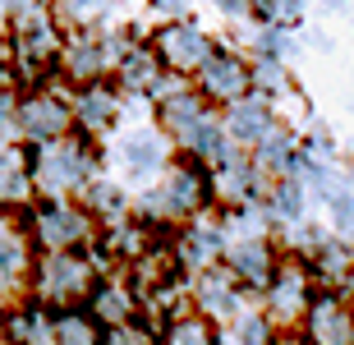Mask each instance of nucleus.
Instances as JSON below:
<instances>
[{
    "label": "nucleus",
    "mask_w": 354,
    "mask_h": 345,
    "mask_svg": "<svg viewBox=\"0 0 354 345\" xmlns=\"http://www.w3.org/2000/svg\"><path fill=\"white\" fill-rule=\"evenodd\" d=\"M88 175V161H83L79 147H55L51 157H41V185L46 189H69Z\"/></svg>",
    "instance_id": "f257e3e1"
},
{
    "label": "nucleus",
    "mask_w": 354,
    "mask_h": 345,
    "mask_svg": "<svg viewBox=\"0 0 354 345\" xmlns=\"http://www.w3.org/2000/svg\"><path fill=\"white\" fill-rule=\"evenodd\" d=\"M308 332H313L317 345H354V318L341 304L327 299V304L313 308V327H308Z\"/></svg>",
    "instance_id": "f03ea898"
},
{
    "label": "nucleus",
    "mask_w": 354,
    "mask_h": 345,
    "mask_svg": "<svg viewBox=\"0 0 354 345\" xmlns=\"http://www.w3.org/2000/svg\"><path fill=\"white\" fill-rule=\"evenodd\" d=\"M161 55H166L171 65L189 69V65H198V60H207V41H203L198 28H166V32H161Z\"/></svg>",
    "instance_id": "7ed1b4c3"
},
{
    "label": "nucleus",
    "mask_w": 354,
    "mask_h": 345,
    "mask_svg": "<svg viewBox=\"0 0 354 345\" xmlns=\"http://www.w3.org/2000/svg\"><path fill=\"white\" fill-rule=\"evenodd\" d=\"M24 129L32 138H55V133L65 129V106H55V102H32L24 106Z\"/></svg>",
    "instance_id": "20e7f679"
},
{
    "label": "nucleus",
    "mask_w": 354,
    "mask_h": 345,
    "mask_svg": "<svg viewBox=\"0 0 354 345\" xmlns=\"http://www.w3.org/2000/svg\"><path fill=\"white\" fill-rule=\"evenodd\" d=\"M239 88H244V69H239L230 55L207 60V93L212 97H239Z\"/></svg>",
    "instance_id": "39448f33"
},
{
    "label": "nucleus",
    "mask_w": 354,
    "mask_h": 345,
    "mask_svg": "<svg viewBox=\"0 0 354 345\" xmlns=\"http://www.w3.org/2000/svg\"><path fill=\"white\" fill-rule=\"evenodd\" d=\"M161 194H166V198H157L152 207H161V212H189V207L198 203V180L194 175H175Z\"/></svg>",
    "instance_id": "423d86ee"
},
{
    "label": "nucleus",
    "mask_w": 354,
    "mask_h": 345,
    "mask_svg": "<svg viewBox=\"0 0 354 345\" xmlns=\"http://www.w3.org/2000/svg\"><path fill=\"white\" fill-rule=\"evenodd\" d=\"M120 152H124V161H129L133 171H152V166L161 161V143L152 138V133H129Z\"/></svg>",
    "instance_id": "0eeeda50"
},
{
    "label": "nucleus",
    "mask_w": 354,
    "mask_h": 345,
    "mask_svg": "<svg viewBox=\"0 0 354 345\" xmlns=\"http://www.w3.org/2000/svg\"><path fill=\"white\" fill-rule=\"evenodd\" d=\"M83 221L65 207H51V212H41V235L51 239V244H69V239H79Z\"/></svg>",
    "instance_id": "6e6552de"
},
{
    "label": "nucleus",
    "mask_w": 354,
    "mask_h": 345,
    "mask_svg": "<svg viewBox=\"0 0 354 345\" xmlns=\"http://www.w3.org/2000/svg\"><path fill=\"white\" fill-rule=\"evenodd\" d=\"M41 286H46L51 295H69V290H79V286H83V267H79V263H69V258H55V263L46 267Z\"/></svg>",
    "instance_id": "1a4fd4ad"
},
{
    "label": "nucleus",
    "mask_w": 354,
    "mask_h": 345,
    "mask_svg": "<svg viewBox=\"0 0 354 345\" xmlns=\"http://www.w3.org/2000/svg\"><path fill=\"white\" fill-rule=\"evenodd\" d=\"M263 129H267V111L258 102H239L235 115H230V133L235 138H263Z\"/></svg>",
    "instance_id": "9d476101"
},
{
    "label": "nucleus",
    "mask_w": 354,
    "mask_h": 345,
    "mask_svg": "<svg viewBox=\"0 0 354 345\" xmlns=\"http://www.w3.org/2000/svg\"><path fill=\"white\" fill-rule=\"evenodd\" d=\"M24 161H19V152H0V198H24Z\"/></svg>",
    "instance_id": "9b49d317"
},
{
    "label": "nucleus",
    "mask_w": 354,
    "mask_h": 345,
    "mask_svg": "<svg viewBox=\"0 0 354 345\" xmlns=\"http://www.w3.org/2000/svg\"><path fill=\"white\" fill-rule=\"evenodd\" d=\"M46 51H51V28H46V24H28V32H24V60H41Z\"/></svg>",
    "instance_id": "f8f14e48"
},
{
    "label": "nucleus",
    "mask_w": 354,
    "mask_h": 345,
    "mask_svg": "<svg viewBox=\"0 0 354 345\" xmlns=\"http://www.w3.org/2000/svg\"><path fill=\"white\" fill-rule=\"evenodd\" d=\"M235 267L244 272V277H267V253L258 249V244H239L235 249Z\"/></svg>",
    "instance_id": "ddd939ff"
},
{
    "label": "nucleus",
    "mask_w": 354,
    "mask_h": 345,
    "mask_svg": "<svg viewBox=\"0 0 354 345\" xmlns=\"http://www.w3.org/2000/svg\"><path fill=\"white\" fill-rule=\"evenodd\" d=\"M299 304H304V277H295V272H290V277L276 286V308H281V313H290V308H299Z\"/></svg>",
    "instance_id": "4468645a"
},
{
    "label": "nucleus",
    "mask_w": 354,
    "mask_h": 345,
    "mask_svg": "<svg viewBox=\"0 0 354 345\" xmlns=\"http://www.w3.org/2000/svg\"><path fill=\"white\" fill-rule=\"evenodd\" d=\"M24 267V244L14 239V230L0 226V272H19Z\"/></svg>",
    "instance_id": "2eb2a0df"
},
{
    "label": "nucleus",
    "mask_w": 354,
    "mask_h": 345,
    "mask_svg": "<svg viewBox=\"0 0 354 345\" xmlns=\"http://www.w3.org/2000/svg\"><path fill=\"white\" fill-rule=\"evenodd\" d=\"M79 115L88 120V124H102V120H111V93H88L79 102Z\"/></svg>",
    "instance_id": "dca6fc26"
},
{
    "label": "nucleus",
    "mask_w": 354,
    "mask_h": 345,
    "mask_svg": "<svg viewBox=\"0 0 354 345\" xmlns=\"http://www.w3.org/2000/svg\"><path fill=\"white\" fill-rule=\"evenodd\" d=\"M331 212H336V221H341L345 230H354V194L350 189H336V194H327Z\"/></svg>",
    "instance_id": "f3484780"
},
{
    "label": "nucleus",
    "mask_w": 354,
    "mask_h": 345,
    "mask_svg": "<svg viewBox=\"0 0 354 345\" xmlns=\"http://www.w3.org/2000/svg\"><path fill=\"white\" fill-rule=\"evenodd\" d=\"M60 341H65V345H92L88 322H79V318H65V322H60Z\"/></svg>",
    "instance_id": "a211bd4d"
},
{
    "label": "nucleus",
    "mask_w": 354,
    "mask_h": 345,
    "mask_svg": "<svg viewBox=\"0 0 354 345\" xmlns=\"http://www.w3.org/2000/svg\"><path fill=\"white\" fill-rule=\"evenodd\" d=\"M97 318H124V295L102 290L97 295Z\"/></svg>",
    "instance_id": "6ab92c4d"
},
{
    "label": "nucleus",
    "mask_w": 354,
    "mask_h": 345,
    "mask_svg": "<svg viewBox=\"0 0 354 345\" xmlns=\"http://www.w3.org/2000/svg\"><path fill=\"white\" fill-rule=\"evenodd\" d=\"M124 79H129L133 88H138V83H147V79H152V60H147V55H129V65H124Z\"/></svg>",
    "instance_id": "aec40b11"
},
{
    "label": "nucleus",
    "mask_w": 354,
    "mask_h": 345,
    "mask_svg": "<svg viewBox=\"0 0 354 345\" xmlns=\"http://www.w3.org/2000/svg\"><path fill=\"white\" fill-rule=\"evenodd\" d=\"M276 203H281V212H286V216H299V207H304V189H299V185H286Z\"/></svg>",
    "instance_id": "412c9836"
},
{
    "label": "nucleus",
    "mask_w": 354,
    "mask_h": 345,
    "mask_svg": "<svg viewBox=\"0 0 354 345\" xmlns=\"http://www.w3.org/2000/svg\"><path fill=\"white\" fill-rule=\"evenodd\" d=\"M175 345H207V332L198 322H184V327H175Z\"/></svg>",
    "instance_id": "4be33fe9"
},
{
    "label": "nucleus",
    "mask_w": 354,
    "mask_h": 345,
    "mask_svg": "<svg viewBox=\"0 0 354 345\" xmlns=\"http://www.w3.org/2000/svg\"><path fill=\"white\" fill-rule=\"evenodd\" d=\"M171 120L180 124V129H189V124L198 120V106L194 102H171Z\"/></svg>",
    "instance_id": "5701e85b"
},
{
    "label": "nucleus",
    "mask_w": 354,
    "mask_h": 345,
    "mask_svg": "<svg viewBox=\"0 0 354 345\" xmlns=\"http://www.w3.org/2000/svg\"><path fill=\"white\" fill-rule=\"evenodd\" d=\"M203 299H207V308H212V313H216V308H230V304H235V299H230V290H221L216 281L207 286V295H203Z\"/></svg>",
    "instance_id": "b1692460"
},
{
    "label": "nucleus",
    "mask_w": 354,
    "mask_h": 345,
    "mask_svg": "<svg viewBox=\"0 0 354 345\" xmlns=\"http://www.w3.org/2000/svg\"><path fill=\"white\" fill-rule=\"evenodd\" d=\"M267 341V332H263V322H244V327H239V345H263Z\"/></svg>",
    "instance_id": "393cba45"
},
{
    "label": "nucleus",
    "mask_w": 354,
    "mask_h": 345,
    "mask_svg": "<svg viewBox=\"0 0 354 345\" xmlns=\"http://www.w3.org/2000/svg\"><path fill=\"white\" fill-rule=\"evenodd\" d=\"M69 65L79 69V74H88V69H97V51H88V46H79V51H69Z\"/></svg>",
    "instance_id": "a878e982"
},
{
    "label": "nucleus",
    "mask_w": 354,
    "mask_h": 345,
    "mask_svg": "<svg viewBox=\"0 0 354 345\" xmlns=\"http://www.w3.org/2000/svg\"><path fill=\"white\" fill-rule=\"evenodd\" d=\"M69 10L79 14V19H92L97 10H106V0H69Z\"/></svg>",
    "instance_id": "bb28decb"
},
{
    "label": "nucleus",
    "mask_w": 354,
    "mask_h": 345,
    "mask_svg": "<svg viewBox=\"0 0 354 345\" xmlns=\"http://www.w3.org/2000/svg\"><path fill=\"white\" fill-rule=\"evenodd\" d=\"M263 88H281V69H276L272 60L263 65Z\"/></svg>",
    "instance_id": "cd10ccee"
},
{
    "label": "nucleus",
    "mask_w": 354,
    "mask_h": 345,
    "mask_svg": "<svg viewBox=\"0 0 354 345\" xmlns=\"http://www.w3.org/2000/svg\"><path fill=\"white\" fill-rule=\"evenodd\" d=\"M111 345H147V336H138V332H120Z\"/></svg>",
    "instance_id": "c85d7f7f"
},
{
    "label": "nucleus",
    "mask_w": 354,
    "mask_h": 345,
    "mask_svg": "<svg viewBox=\"0 0 354 345\" xmlns=\"http://www.w3.org/2000/svg\"><path fill=\"white\" fill-rule=\"evenodd\" d=\"M5 120H10V97L0 93V124H5Z\"/></svg>",
    "instance_id": "c756f323"
},
{
    "label": "nucleus",
    "mask_w": 354,
    "mask_h": 345,
    "mask_svg": "<svg viewBox=\"0 0 354 345\" xmlns=\"http://www.w3.org/2000/svg\"><path fill=\"white\" fill-rule=\"evenodd\" d=\"M5 5H28V0H5Z\"/></svg>",
    "instance_id": "7c9ffc66"
},
{
    "label": "nucleus",
    "mask_w": 354,
    "mask_h": 345,
    "mask_svg": "<svg viewBox=\"0 0 354 345\" xmlns=\"http://www.w3.org/2000/svg\"><path fill=\"white\" fill-rule=\"evenodd\" d=\"M327 5H345V0H327Z\"/></svg>",
    "instance_id": "2f4dec72"
}]
</instances>
